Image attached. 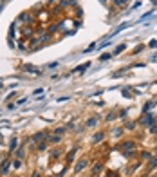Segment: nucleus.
I'll list each match as a JSON object with an SVG mask.
<instances>
[{"mask_svg": "<svg viewBox=\"0 0 157 177\" xmlns=\"http://www.w3.org/2000/svg\"><path fill=\"white\" fill-rule=\"evenodd\" d=\"M9 166H11V163H9V161H4L2 168H0V175H6V173H7V170H9Z\"/></svg>", "mask_w": 157, "mask_h": 177, "instance_id": "nucleus-6", "label": "nucleus"}, {"mask_svg": "<svg viewBox=\"0 0 157 177\" xmlns=\"http://www.w3.org/2000/svg\"><path fill=\"white\" fill-rule=\"evenodd\" d=\"M155 166H157V155L150 159V168H155Z\"/></svg>", "mask_w": 157, "mask_h": 177, "instance_id": "nucleus-14", "label": "nucleus"}, {"mask_svg": "<svg viewBox=\"0 0 157 177\" xmlns=\"http://www.w3.org/2000/svg\"><path fill=\"white\" fill-rule=\"evenodd\" d=\"M150 47H152V49H157V40H152V42H150Z\"/></svg>", "mask_w": 157, "mask_h": 177, "instance_id": "nucleus-20", "label": "nucleus"}, {"mask_svg": "<svg viewBox=\"0 0 157 177\" xmlns=\"http://www.w3.org/2000/svg\"><path fill=\"white\" fill-rule=\"evenodd\" d=\"M11 166H13V168H18V166H20V161H18V159H15V161L11 163Z\"/></svg>", "mask_w": 157, "mask_h": 177, "instance_id": "nucleus-18", "label": "nucleus"}, {"mask_svg": "<svg viewBox=\"0 0 157 177\" xmlns=\"http://www.w3.org/2000/svg\"><path fill=\"white\" fill-rule=\"evenodd\" d=\"M110 56H112V54H108V53H107V54H101V56H99V60H101V62H107Z\"/></svg>", "mask_w": 157, "mask_h": 177, "instance_id": "nucleus-17", "label": "nucleus"}, {"mask_svg": "<svg viewBox=\"0 0 157 177\" xmlns=\"http://www.w3.org/2000/svg\"><path fill=\"white\" fill-rule=\"evenodd\" d=\"M125 47H126L125 43H121V45H119V47H118L116 51H114V54H119V53H123V51H125Z\"/></svg>", "mask_w": 157, "mask_h": 177, "instance_id": "nucleus-13", "label": "nucleus"}, {"mask_svg": "<svg viewBox=\"0 0 157 177\" xmlns=\"http://www.w3.org/2000/svg\"><path fill=\"white\" fill-rule=\"evenodd\" d=\"M96 125H97V117H92V119L87 121V128H92V127H96Z\"/></svg>", "mask_w": 157, "mask_h": 177, "instance_id": "nucleus-9", "label": "nucleus"}, {"mask_svg": "<svg viewBox=\"0 0 157 177\" xmlns=\"http://www.w3.org/2000/svg\"><path fill=\"white\" fill-rule=\"evenodd\" d=\"M89 67H90V63H89V62H87V63H81V65H78L72 72H74V74H76V72H83V71H87Z\"/></svg>", "mask_w": 157, "mask_h": 177, "instance_id": "nucleus-5", "label": "nucleus"}, {"mask_svg": "<svg viewBox=\"0 0 157 177\" xmlns=\"http://www.w3.org/2000/svg\"><path fill=\"white\" fill-rule=\"evenodd\" d=\"M153 105H155V103H153V101H150V103H148V105H146V107H145V112H146V110H150V109H152V107H153Z\"/></svg>", "mask_w": 157, "mask_h": 177, "instance_id": "nucleus-19", "label": "nucleus"}, {"mask_svg": "<svg viewBox=\"0 0 157 177\" xmlns=\"http://www.w3.org/2000/svg\"><path fill=\"white\" fill-rule=\"evenodd\" d=\"M85 166H87V159H80V163L76 165V168H74V172H76V173H80V172H81V170H83Z\"/></svg>", "mask_w": 157, "mask_h": 177, "instance_id": "nucleus-4", "label": "nucleus"}, {"mask_svg": "<svg viewBox=\"0 0 157 177\" xmlns=\"http://www.w3.org/2000/svg\"><path fill=\"white\" fill-rule=\"evenodd\" d=\"M112 119H114V112H110V114L107 116V121H112Z\"/></svg>", "mask_w": 157, "mask_h": 177, "instance_id": "nucleus-21", "label": "nucleus"}, {"mask_svg": "<svg viewBox=\"0 0 157 177\" xmlns=\"http://www.w3.org/2000/svg\"><path fill=\"white\" fill-rule=\"evenodd\" d=\"M126 2H128V0H114V4L119 6V7H125V6H126Z\"/></svg>", "mask_w": 157, "mask_h": 177, "instance_id": "nucleus-12", "label": "nucleus"}, {"mask_svg": "<svg viewBox=\"0 0 157 177\" xmlns=\"http://www.w3.org/2000/svg\"><path fill=\"white\" fill-rule=\"evenodd\" d=\"M101 2H107V0H101Z\"/></svg>", "mask_w": 157, "mask_h": 177, "instance_id": "nucleus-24", "label": "nucleus"}, {"mask_svg": "<svg viewBox=\"0 0 157 177\" xmlns=\"http://www.w3.org/2000/svg\"><path fill=\"white\" fill-rule=\"evenodd\" d=\"M101 170H103V163L99 161V163H96V165H94V168H92V177H97V173L101 172Z\"/></svg>", "mask_w": 157, "mask_h": 177, "instance_id": "nucleus-3", "label": "nucleus"}, {"mask_svg": "<svg viewBox=\"0 0 157 177\" xmlns=\"http://www.w3.org/2000/svg\"><path fill=\"white\" fill-rule=\"evenodd\" d=\"M22 154H24V148H18V152H16V155H18V157H22Z\"/></svg>", "mask_w": 157, "mask_h": 177, "instance_id": "nucleus-22", "label": "nucleus"}, {"mask_svg": "<svg viewBox=\"0 0 157 177\" xmlns=\"http://www.w3.org/2000/svg\"><path fill=\"white\" fill-rule=\"evenodd\" d=\"M103 137H105V134H103V132H97V134L92 137V143H99V141H103Z\"/></svg>", "mask_w": 157, "mask_h": 177, "instance_id": "nucleus-7", "label": "nucleus"}, {"mask_svg": "<svg viewBox=\"0 0 157 177\" xmlns=\"http://www.w3.org/2000/svg\"><path fill=\"white\" fill-rule=\"evenodd\" d=\"M47 136H49V132H47V130H44V132H38V134H34L31 139H33V141H40V139H45Z\"/></svg>", "mask_w": 157, "mask_h": 177, "instance_id": "nucleus-2", "label": "nucleus"}, {"mask_svg": "<svg viewBox=\"0 0 157 177\" xmlns=\"http://www.w3.org/2000/svg\"><path fill=\"white\" fill-rule=\"evenodd\" d=\"M112 134L116 136V137H118V136H121V134H123V128H116V130H112Z\"/></svg>", "mask_w": 157, "mask_h": 177, "instance_id": "nucleus-16", "label": "nucleus"}, {"mask_svg": "<svg viewBox=\"0 0 157 177\" xmlns=\"http://www.w3.org/2000/svg\"><path fill=\"white\" fill-rule=\"evenodd\" d=\"M36 148H38L40 152H44V150L47 148V143H45V139H44V141H40V143H38V146H36Z\"/></svg>", "mask_w": 157, "mask_h": 177, "instance_id": "nucleus-10", "label": "nucleus"}, {"mask_svg": "<svg viewBox=\"0 0 157 177\" xmlns=\"http://www.w3.org/2000/svg\"><path fill=\"white\" fill-rule=\"evenodd\" d=\"M49 141H51L52 145H56V143H60V134H54V136H51V137H49Z\"/></svg>", "mask_w": 157, "mask_h": 177, "instance_id": "nucleus-11", "label": "nucleus"}, {"mask_svg": "<svg viewBox=\"0 0 157 177\" xmlns=\"http://www.w3.org/2000/svg\"><path fill=\"white\" fill-rule=\"evenodd\" d=\"M155 123H157V117H155Z\"/></svg>", "mask_w": 157, "mask_h": 177, "instance_id": "nucleus-25", "label": "nucleus"}, {"mask_svg": "<svg viewBox=\"0 0 157 177\" xmlns=\"http://www.w3.org/2000/svg\"><path fill=\"white\" fill-rule=\"evenodd\" d=\"M125 128H126V130H134V128H135V123H132V121H130V123H126Z\"/></svg>", "mask_w": 157, "mask_h": 177, "instance_id": "nucleus-15", "label": "nucleus"}, {"mask_svg": "<svg viewBox=\"0 0 157 177\" xmlns=\"http://www.w3.org/2000/svg\"><path fill=\"white\" fill-rule=\"evenodd\" d=\"M153 121H155V117L152 114H148V112H145V114H143V117H141V125H145V127H152Z\"/></svg>", "mask_w": 157, "mask_h": 177, "instance_id": "nucleus-1", "label": "nucleus"}, {"mask_svg": "<svg viewBox=\"0 0 157 177\" xmlns=\"http://www.w3.org/2000/svg\"><path fill=\"white\" fill-rule=\"evenodd\" d=\"M16 148H18V139H16V137H13L11 143H9V150H16Z\"/></svg>", "mask_w": 157, "mask_h": 177, "instance_id": "nucleus-8", "label": "nucleus"}, {"mask_svg": "<svg viewBox=\"0 0 157 177\" xmlns=\"http://www.w3.org/2000/svg\"><path fill=\"white\" fill-rule=\"evenodd\" d=\"M152 60H153V62H157V54H155V56H153V58H152Z\"/></svg>", "mask_w": 157, "mask_h": 177, "instance_id": "nucleus-23", "label": "nucleus"}]
</instances>
